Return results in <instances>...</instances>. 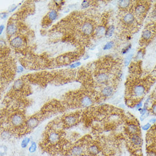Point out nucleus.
Listing matches in <instances>:
<instances>
[{
	"label": "nucleus",
	"mask_w": 156,
	"mask_h": 156,
	"mask_svg": "<svg viewBox=\"0 0 156 156\" xmlns=\"http://www.w3.org/2000/svg\"><path fill=\"white\" fill-rule=\"evenodd\" d=\"M132 93L135 97H142L145 93V87L141 84L136 85L132 89Z\"/></svg>",
	"instance_id": "f257e3e1"
},
{
	"label": "nucleus",
	"mask_w": 156,
	"mask_h": 156,
	"mask_svg": "<svg viewBox=\"0 0 156 156\" xmlns=\"http://www.w3.org/2000/svg\"><path fill=\"white\" fill-rule=\"evenodd\" d=\"M147 7L146 5L140 3L135 8V14L138 17H142L147 12Z\"/></svg>",
	"instance_id": "f03ea898"
},
{
	"label": "nucleus",
	"mask_w": 156,
	"mask_h": 156,
	"mask_svg": "<svg viewBox=\"0 0 156 156\" xmlns=\"http://www.w3.org/2000/svg\"><path fill=\"white\" fill-rule=\"evenodd\" d=\"M11 123L15 127H19L23 123V118L20 114H15L12 117Z\"/></svg>",
	"instance_id": "7ed1b4c3"
},
{
	"label": "nucleus",
	"mask_w": 156,
	"mask_h": 156,
	"mask_svg": "<svg viewBox=\"0 0 156 156\" xmlns=\"http://www.w3.org/2000/svg\"><path fill=\"white\" fill-rule=\"evenodd\" d=\"M153 35V31L150 28L145 29L142 31L141 35V39L143 41L147 42L150 40L152 39Z\"/></svg>",
	"instance_id": "20e7f679"
},
{
	"label": "nucleus",
	"mask_w": 156,
	"mask_h": 156,
	"mask_svg": "<svg viewBox=\"0 0 156 156\" xmlns=\"http://www.w3.org/2000/svg\"><path fill=\"white\" fill-rule=\"evenodd\" d=\"M82 31L84 34L86 35H90L93 32L94 27L89 22L85 23L82 27Z\"/></svg>",
	"instance_id": "39448f33"
},
{
	"label": "nucleus",
	"mask_w": 156,
	"mask_h": 156,
	"mask_svg": "<svg viewBox=\"0 0 156 156\" xmlns=\"http://www.w3.org/2000/svg\"><path fill=\"white\" fill-rule=\"evenodd\" d=\"M23 40L22 38H21L19 36H17V37L14 38L10 41V44L14 48H20L22 47L23 45Z\"/></svg>",
	"instance_id": "423d86ee"
},
{
	"label": "nucleus",
	"mask_w": 156,
	"mask_h": 156,
	"mask_svg": "<svg viewBox=\"0 0 156 156\" xmlns=\"http://www.w3.org/2000/svg\"><path fill=\"white\" fill-rule=\"evenodd\" d=\"M60 139V137L59 134L57 133V132H52V133L49 134L48 137V141L52 144H56L57 142H58Z\"/></svg>",
	"instance_id": "0eeeda50"
},
{
	"label": "nucleus",
	"mask_w": 156,
	"mask_h": 156,
	"mask_svg": "<svg viewBox=\"0 0 156 156\" xmlns=\"http://www.w3.org/2000/svg\"><path fill=\"white\" fill-rule=\"evenodd\" d=\"M135 20V15L131 13H128L126 14L123 17V21L127 25H132Z\"/></svg>",
	"instance_id": "6e6552de"
},
{
	"label": "nucleus",
	"mask_w": 156,
	"mask_h": 156,
	"mask_svg": "<svg viewBox=\"0 0 156 156\" xmlns=\"http://www.w3.org/2000/svg\"><path fill=\"white\" fill-rule=\"evenodd\" d=\"M131 140L132 144L136 147L140 146L142 143V139L141 138V137L137 134L132 135Z\"/></svg>",
	"instance_id": "1a4fd4ad"
},
{
	"label": "nucleus",
	"mask_w": 156,
	"mask_h": 156,
	"mask_svg": "<svg viewBox=\"0 0 156 156\" xmlns=\"http://www.w3.org/2000/svg\"><path fill=\"white\" fill-rule=\"evenodd\" d=\"M39 124V120L36 118H31L27 120L26 122V126L28 128L34 129L38 126Z\"/></svg>",
	"instance_id": "9d476101"
},
{
	"label": "nucleus",
	"mask_w": 156,
	"mask_h": 156,
	"mask_svg": "<svg viewBox=\"0 0 156 156\" xmlns=\"http://www.w3.org/2000/svg\"><path fill=\"white\" fill-rule=\"evenodd\" d=\"M77 118L74 115H68L66 116L64 119V121L68 126H71L76 123L77 122Z\"/></svg>",
	"instance_id": "9b49d317"
},
{
	"label": "nucleus",
	"mask_w": 156,
	"mask_h": 156,
	"mask_svg": "<svg viewBox=\"0 0 156 156\" xmlns=\"http://www.w3.org/2000/svg\"><path fill=\"white\" fill-rule=\"evenodd\" d=\"M114 90L113 88L110 86H107L105 87H104L102 90V95L105 97H109L113 94Z\"/></svg>",
	"instance_id": "f8f14e48"
},
{
	"label": "nucleus",
	"mask_w": 156,
	"mask_h": 156,
	"mask_svg": "<svg viewBox=\"0 0 156 156\" xmlns=\"http://www.w3.org/2000/svg\"><path fill=\"white\" fill-rule=\"evenodd\" d=\"M81 104L83 107H88L92 105L93 101L90 97L88 96H85L81 100Z\"/></svg>",
	"instance_id": "ddd939ff"
},
{
	"label": "nucleus",
	"mask_w": 156,
	"mask_h": 156,
	"mask_svg": "<svg viewBox=\"0 0 156 156\" xmlns=\"http://www.w3.org/2000/svg\"><path fill=\"white\" fill-rule=\"evenodd\" d=\"M17 31V26L13 23H10L7 25V28H6V32L7 35L9 36H12L14 35Z\"/></svg>",
	"instance_id": "4468645a"
},
{
	"label": "nucleus",
	"mask_w": 156,
	"mask_h": 156,
	"mask_svg": "<svg viewBox=\"0 0 156 156\" xmlns=\"http://www.w3.org/2000/svg\"><path fill=\"white\" fill-rule=\"evenodd\" d=\"M108 80V76L106 73H101L99 74L97 77V80L99 83L101 84H103V83L106 82Z\"/></svg>",
	"instance_id": "2eb2a0df"
},
{
	"label": "nucleus",
	"mask_w": 156,
	"mask_h": 156,
	"mask_svg": "<svg viewBox=\"0 0 156 156\" xmlns=\"http://www.w3.org/2000/svg\"><path fill=\"white\" fill-rule=\"evenodd\" d=\"M83 152H84V150H83L82 148L80 146L74 147L71 150L72 154L74 156H80Z\"/></svg>",
	"instance_id": "dca6fc26"
},
{
	"label": "nucleus",
	"mask_w": 156,
	"mask_h": 156,
	"mask_svg": "<svg viewBox=\"0 0 156 156\" xmlns=\"http://www.w3.org/2000/svg\"><path fill=\"white\" fill-rule=\"evenodd\" d=\"M114 31H115V27H114V25H111L109 26L107 29L106 30V32H105V36L106 38H110L114 34Z\"/></svg>",
	"instance_id": "f3484780"
},
{
	"label": "nucleus",
	"mask_w": 156,
	"mask_h": 156,
	"mask_svg": "<svg viewBox=\"0 0 156 156\" xmlns=\"http://www.w3.org/2000/svg\"><path fill=\"white\" fill-rule=\"evenodd\" d=\"M88 152L92 155H96L99 152V148L96 145H93L89 147L88 149Z\"/></svg>",
	"instance_id": "a211bd4d"
},
{
	"label": "nucleus",
	"mask_w": 156,
	"mask_h": 156,
	"mask_svg": "<svg viewBox=\"0 0 156 156\" xmlns=\"http://www.w3.org/2000/svg\"><path fill=\"white\" fill-rule=\"evenodd\" d=\"M128 130L130 133H131L132 135H134V134H137V132H138L139 128L136 125L131 124H129L128 126Z\"/></svg>",
	"instance_id": "6ab92c4d"
},
{
	"label": "nucleus",
	"mask_w": 156,
	"mask_h": 156,
	"mask_svg": "<svg viewBox=\"0 0 156 156\" xmlns=\"http://www.w3.org/2000/svg\"><path fill=\"white\" fill-rule=\"evenodd\" d=\"M130 4H131V1H128V0H121V1H119V6L123 9L127 8L129 6Z\"/></svg>",
	"instance_id": "aec40b11"
},
{
	"label": "nucleus",
	"mask_w": 156,
	"mask_h": 156,
	"mask_svg": "<svg viewBox=\"0 0 156 156\" xmlns=\"http://www.w3.org/2000/svg\"><path fill=\"white\" fill-rule=\"evenodd\" d=\"M106 31V30L105 27L102 26H100L96 29V35L97 36H102L103 35L105 34Z\"/></svg>",
	"instance_id": "412c9836"
},
{
	"label": "nucleus",
	"mask_w": 156,
	"mask_h": 156,
	"mask_svg": "<svg viewBox=\"0 0 156 156\" xmlns=\"http://www.w3.org/2000/svg\"><path fill=\"white\" fill-rule=\"evenodd\" d=\"M23 82L21 80H18L14 82L13 87L15 90H20L23 87Z\"/></svg>",
	"instance_id": "4be33fe9"
},
{
	"label": "nucleus",
	"mask_w": 156,
	"mask_h": 156,
	"mask_svg": "<svg viewBox=\"0 0 156 156\" xmlns=\"http://www.w3.org/2000/svg\"><path fill=\"white\" fill-rule=\"evenodd\" d=\"M48 17L49 20H51L52 21V20H55L56 19L57 17H58V13H57V12L55 10H52L48 14Z\"/></svg>",
	"instance_id": "5701e85b"
},
{
	"label": "nucleus",
	"mask_w": 156,
	"mask_h": 156,
	"mask_svg": "<svg viewBox=\"0 0 156 156\" xmlns=\"http://www.w3.org/2000/svg\"><path fill=\"white\" fill-rule=\"evenodd\" d=\"M36 149H37V145L35 142L32 141L31 142V145L30 146L29 148H28V151L30 153H34Z\"/></svg>",
	"instance_id": "b1692460"
},
{
	"label": "nucleus",
	"mask_w": 156,
	"mask_h": 156,
	"mask_svg": "<svg viewBox=\"0 0 156 156\" xmlns=\"http://www.w3.org/2000/svg\"><path fill=\"white\" fill-rule=\"evenodd\" d=\"M133 53L132 52L131 53H129L128 55L126 57V59H125V60H124L125 65L126 66L128 65L130 62H131V61L132 60V58H133Z\"/></svg>",
	"instance_id": "393cba45"
},
{
	"label": "nucleus",
	"mask_w": 156,
	"mask_h": 156,
	"mask_svg": "<svg viewBox=\"0 0 156 156\" xmlns=\"http://www.w3.org/2000/svg\"><path fill=\"white\" fill-rule=\"evenodd\" d=\"M30 142V139L28 138V137H25L23 139V140L21 142V147L22 148H25L27 147V145L29 144V142Z\"/></svg>",
	"instance_id": "a878e982"
},
{
	"label": "nucleus",
	"mask_w": 156,
	"mask_h": 156,
	"mask_svg": "<svg viewBox=\"0 0 156 156\" xmlns=\"http://www.w3.org/2000/svg\"><path fill=\"white\" fill-rule=\"evenodd\" d=\"M114 46V42L113 41H108V43H107L105 45V46L103 47V49L104 50H108V49H110L112 48Z\"/></svg>",
	"instance_id": "bb28decb"
},
{
	"label": "nucleus",
	"mask_w": 156,
	"mask_h": 156,
	"mask_svg": "<svg viewBox=\"0 0 156 156\" xmlns=\"http://www.w3.org/2000/svg\"><path fill=\"white\" fill-rule=\"evenodd\" d=\"M7 150V147L5 145H1V148H0V155L1 156H4L6 154Z\"/></svg>",
	"instance_id": "cd10ccee"
},
{
	"label": "nucleus",
	"mask_w": 156,
	"mask_h": 156,
	"mask_svg": "<svg viewBox=\"0 0 156 156\" xmlns=\"http://www.w3.org/2000/svg\"><path fill=\"white\" fill-rule=\"evenodd\" d=\"M1 136L3 139H9L11 136V135L9 133V132L7 131H4L1 134Z\"/></svg>",
	"instance_id": "c85d7f7f"
},
{
	"label": "nucleus",
	"mask_w": 156,
	"mask_h": 156,
	"mask_svg": "<svg viewBox=\"0 0 156 156\" xmlns=\"http://www.w3.org/2000/svg\"><path fill=\"white\" fill-rule=\"evenodd\" d=\"M143 57V51L141 49V50H140L137 53V55L136 56V58H135V59L137 61L141 59Z\"/></svg>",
	"instance_id": "c756f323"
},
{
	"label": "nucleus",
	"mask_w": 156,
	"mask_h": 156,
	"mask_svg": "<svg viewBox=\"0 0 156 156\" xmlns=\"http://www.w3.org/2000/svg\"><path fill=\"white\" fill-rule=\"evenodd\" d=\"M150 17L153 20H156V9H154L150 14Z\"/></svg>",
	"instance_id": "7c9ffc66"
},
{
	"label": "nucleus",
	"mask_w": 156,
	"mask_h": 156,
	"mask_svg": "<svg viewBox=\"0 0 156 156\" xmlns=\"http://www.w3.org/2000/svg\"><path fill=\"white\" fill-rule=\"evenodd\" d=\"M89 5H90L89 2L87 1H84L81 4L82 8H86V7H88L89 6Z\"/></svg>",
	"instance_id": "2f4dec72"
},
{
	"label": "nucleus",
	"mask_w": 156,
	"mask_h": 156,
	"mask_svg": "<svg viewBox=\"0 0 156 156\" xmlns=\"http://www.w3.org/2000/svg\"><path fill=\"white\" fill-rule=\"evenodd\" d=\"M131 48V44H129L123 49V51H122V53H123V54H125V53H127L130 50V49Z\"/></svg>",
	"instance_id": "473e14b6"
},
{
	"label": "nucleus",
	"mask_w": 156,
	"mask_h": 156,
	"mask_svg": "<svg viewBox=\"0 0 156 156\" xmlns=\"http://www.w3.org/2000/svg\"><path fill=\"white\" fill-rule=\"evenodd\" d=\"M150 127H151V124H150V123H147L142 127V129L143 130H144V131H147V130L149 129Z\"/></svg>",
	"instance_id": "72a5a7b5"
},
{
	"label": "nucleus",
	"mask_w": 156,
	"mask_h": 156,
	"mask_svg": "<svg viewBox=\"0 0 156 156\" xmlns=\"http://www.w3.org/2000/svg\"><path fill=\"white\" fill-rule=\"evenodd\" d=\"M80 65H81V62H76V63L72 64L70 66V67L72 68H76V67H78L79 66H80Z\"/></svg>",
	"instance_id": "f704fd0d"
},
{
	"label": "nucleus",
	"mask_w": 156,
	"mask_h": 156,
	"mask_svg": "<svg viewBox=\"0 0 156 156\" xmlns=\"http://www.w3.org/2000/svg\"><path fill=\"white\" fill-rule=\"evenodd\" d=\"M142 106V103L141 101H140V102L137 103V105L135 106V108H136V110H139V109L141 108Z\"/></svg>",
	"instance_id": "c9c22d12"
},
{
	"label": "nucleus",
	"mask_w": 156,
	"mask_h": 156,
	"mask_svg": "<svg viewBox=\"0 0 156 156\" xmlns=\"http://www.w3.org/2000/svg\"><path fill=\"white\" fill-rule=\"evenodd\" d=\"M152 113L156 115V103H155L154 105L152 106Z\"/></svg>",
	"instance_id": "e433bc0d"
},
{
	"label": "nucleus",
	"mask_w": 156,
	"mask_h": 156,
	"mask_svg": "<svg viewBox=\"0 0 156 156\" xmlns=\"http://www.w3.org/2000/svg\"><path fill=\"white\" fill-rule=\"evenodd\" d=\"M23 71V68L22 66H18L17 69V72L18 73H21Z\"/></svg>",
	"instance_id": "4c0bfd02"
},
{
	"label": "nucleus",
	"mask_w": 156,
	"mask_h": 156,
	"mask_svg": "<svg viewBox=\"0 0 156 156\" xmlns=\"http://www.w3.org/2000/svg\"><path fill=\"white\" fill-rule=\"evenodd\" d=\"M7 17V14L5 13H2L1 14V18L2 19H4Z\"/></svg>",
	"instance_id": "58836bf2"
},
{
	"label": "nucleus",
	"mask_w": 156,
	"mask_h": 156,
	"mask_svg": "<svg viewBox=\"0 0 156 156\" xmlns=\"http://www.w3.org/2000/svg\"><path fill=\"white\" fill-rule=\"evenodd\" d=\"M148 156H156V153L154 152H149L148 153Z\"/></svg>",
	"instance_id": "ea45409f"
},
{
	"label": "nucleus",
	"mask_w": 156,
	"mask_h": 156,
	"mask_svg": "<svg viewBox=\"0 0 156 156\" xmlns=\"http://www.w3.org/2000/svg\"><path fill=\"white\" fill-rule=\"evenodd\" d=\"M149 122H150V123H151V124H154L156 122V119L155 118H152V119H150Z\"/></svg>",
	"instance_id": "a19ab883"
},
{
	"label": "nucleus",
	"mask_w": 156,
	"mask_h": 156,
	"mask_svg": "<svg viewBox=\"0 0 156 156\" xmlns=\"http://www.w3.org/2000/svg\"><path fill=\"white\" fill-rule=\"evenodd\" d=\"M11 7H12V9H10V10H9V12H13V11H14V10H15V9H16V8H17V6H14V7H13V6H12Z\"/></svg>",
	"instance_id": "79ce46f5"
},
{
	"label": "nucleus",
	"mask_w": 156,
	"mask_h": 156,
	"mask_svg": "<svg viewBox=\"0 0 156 156\" xmlns=\"http://www.w3.org/2000/svg\"><path fill=\"white\" fill-rule=\"evenodd\" d=\"M0 28H1V30H0V33H1V34H2V31H3V30L4 28V26L3 25H1V26H0Z\"/></svg>",
	"instance_id": "37998d69"
}]
</instances>
